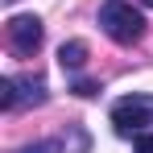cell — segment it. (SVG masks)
<instances>
[{
    "instance_id": "obj_11",
    "label": "cell",
    "mask_w": 153,
    "mask_h": 153,
    "mask_svg": "<svg viewBox=\"0 0 153 153\" xmlns=\"http://www.w3.org/2000/svg\"><path fill=\"white\" fill-rule=\"evenodd\" d=\"M8 4H17V0H8Z\"/></svg>"
},
{
    "instance_id": "obj_9",
    "label": "cell",
    "mask_w": 153,
    "mask_h": 153,
    "mask_svg": "<svg viewBox=\"0 0 153 153\" xmlns=\"http://www.w3.org/2000/svg\"><path fill=\"white\" fill-rule=\"evenodd\" d=\"M132 149L137 153H153V132H137L132 137Z\"/></svg>"
},
{
    "instance_id": "obj_4",
    "label": "cell",
    "mask_w": 153,
    "mask_h": 153,
    "mask_svg": "<svg viewBox=\"0 0 153 153\" xmlns=\"http://www.w3.org/2000/svg\"><path fill=\"white\" fill-rule=\"evenodd\" d=\"M8 46L21 54V58H33L37 46H42V21L29 13V17H8Z\"/></svg>"
},
{
    "instance_id": "obj_8",
    "label": "cell",
    "mask_w": 153,
    "mask_h": 153,
    "mask_svg": "<svg viewBox=\"0 0 153 153\" xmlns=\"http://www.w3.org/2000/svg\"><path fill=\"white\" fill-rule=\"evenodd\" d=\"M75 95H83V100H91L95 91H100V83H91V79H75V87H71Z\"/></svg>"
},
{
    "instance_id": "obj_2",
    "label": "cell",
    "mask_w": 153,
    "mask_h": 153,
    "mask_svg": "<svg viewBox=\"0 0 153 153\" xmlns=\"http://www.w3.org/2000/svg\"><path fill=\"white\" fill-rule=\"evenodd\" d=\"M46 103V79L42 75H8L0 79V108L17 112V108H42Z\"/></svg>"
},
{
    "instance_id": "obj_3",
    "label": "cell",
    "mask_w": 153,
    "mask_h": 153,
    "mask_svg": "<svg viewBox=\"0 0 153 153\" xmlns=\"http://www.w3.org/2000/svg\"><path fill=\"white\" fill-rule=\"evenodd\" d=\"M145 124H153V100L149 95H128L112 108V128L120 137H137L145 132Z\"/></svg>"
},
{
    "instance_id": "obj_7",
    "label": "cell",
    "mask_w": 153,
    "mask_h": 153,
    "mask_svg": "<svg viewBox=\"0 0 153 153\" xmlns=\"http://www.w3.org/2000/svg\"><path fill=\"white\" fill-rule=\"evenodd\" d=\"M62 149V141H37V145H21L17 153H58Z\"/></svg>"
},
{
    "instance_id": "obj_6",
    "label": "cell",
    "mask_w": 153,
    "mask_h": 153,
    "mask_svg": "<svg viewBox=\"0 0 153 153\" xmlns=\"http://www.w3.org/2000/svg\"><path fill=\"white\" fill-rule=\"evenodd\" d=\"M66 132H71V137H62V149H66V153H87V149H91V141H87V132H83L79 124H71Z\"/></svg>"
},
{
    "instance_id": "obj_1",
    "label": "cell",
    "mask_w": 153,
    "mask_h": 153,
    "mask_svg": "<svg viewBox=\"0 0 153 153\" xmlns=\"http://www.w3.org/2000/svg\"><path fill=\"white\" fill-rule=\"evenodd\" d=\"M100 25L116 46H137L145 37V17L128 4V0H108L100 8Z\"/></svg>"
},
{
    "instance_id": "obj_10",
    "label": "cell",
    "mask_w": 153,
    "mask_h": 153,
    "mask_svg": "<svg viewBox=\"0 0 153 153\" xmlns=\"http://www.w3.org/2000/svg\"><path fill=\"white\" fill-rule=\"evenodd\" d=\"M141 4H145V8H153V0H141Z\"/></svg>"
},
{
    "instance_id": "obj_5",
    "label": "cell",
    "mask_w": 153,
    "mask_h": 153,
    "mask_svg": "<svg viewBox=\"0 0 153 153\" xmlns=\"http://www.w3.org/2000/svg\"><path fill=\"white\" fill-rule=\"evenodd\" d=\"M83 62H87V42H62L58 66H62V71H79Z\"/></svg>"
}]
</instances>
